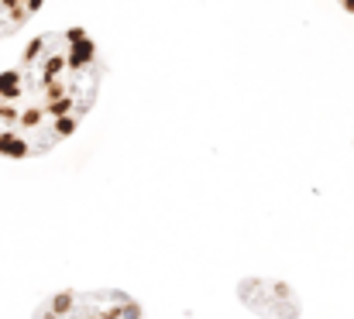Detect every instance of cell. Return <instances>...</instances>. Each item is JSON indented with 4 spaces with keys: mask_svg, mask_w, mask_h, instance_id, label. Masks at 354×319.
<instances>
[{
    "mask_svg": "<svg viewBox=\"0 0 354 319\" xmlns=\"http://www.w3.org/2000/svg\"><path fill=\"white\" fill-rule=\"evenodd\" d=\"M41 0H0V38L3 35H14L35 10H38Z\"/></svg>",
    "mask_w": 354,
    "mask_h": 319,
    "instance_id": "2",
    "label": "cell"
},
{
    "mask_svg": "<svg viewBox=\"0 0 354 319\" xmlns=\"http://www.w3.org/2000/svg\"><path fill=\"white\" fill-rule=\"evenodd\" d=\"M83 55L86 45L80 38H41L28 48L24 66L0 79V151H28V144L55 137L59 117L83 76L62 83V72Z\"/></svg>",
    "mask_w": 354,
    "mask_h": 319,
    "instance_id": "1",
    "label": "cell"
}]
</instances>
